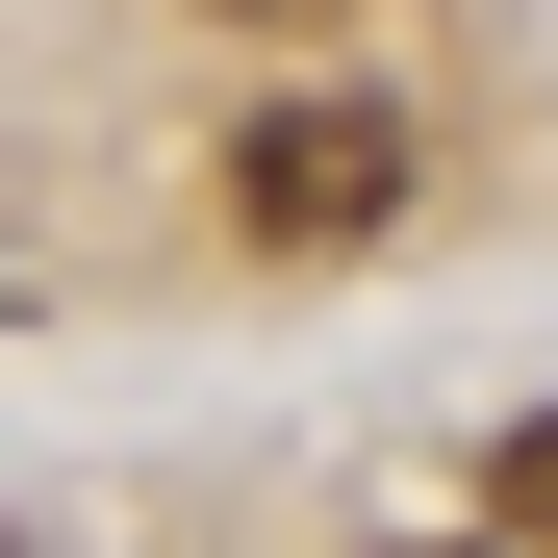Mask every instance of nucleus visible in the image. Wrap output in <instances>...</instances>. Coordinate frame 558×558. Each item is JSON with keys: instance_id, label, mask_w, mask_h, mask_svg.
<instances>
[{"instance_id": "nucleus-3", "label": "nucleus", "mask_w": 558, "mask_h": 558, "mask_svg": "<svg viewBox=\"0 0 558 558\" xmlns=\"http://www.w3.org/2000/svg\"><path fill=\"white\" fill-rule=\"evenodd\" d=\"M229 26H330V0H229Z\"/></svg>"}, {"instance_id": "nucleus-1", "label": "nucleus", "mask_w": 558, "mask_h": 558, "mask_svg": "<svg viewBox=\"0 0 558 558\" xmlns=\"http://www.w3.org/2000/svg\"><path fill=\"white\" fill-rule=\"evenodd\" d=\"M381 204H407V128H381V102H254V128H229V229H254V254H355Z\"/></svg>"}, {"instance_id": "nucleus-2", "label": "nucleus", "mask_w": 558, "mask_h": 558, "mask_svg": "<svg viewBox=\"0 0 558 558\" xmlns=\"http://www.w3.org/2000/svg\"><path fill=\"white\" fill-rule=\"evenodd\" d=\"M483 558H558V407H508V457H483Z\"/></svg>"}]
</instances>
